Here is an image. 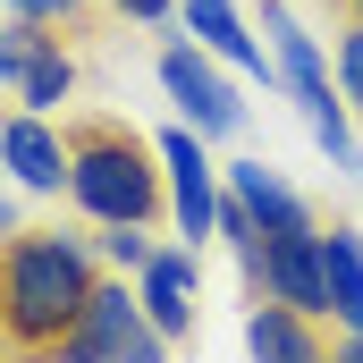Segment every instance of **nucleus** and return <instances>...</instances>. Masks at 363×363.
<instances>
[{
  "label": "nucleus",
  "mask_w": 363,
  "mask_h": 363,
  "mask_svg": "<svg viewBox=\"0 0 363 363\" xmlns=\"http://www.w3.org/2000/svg\"><path fill=\"white\" fill-rule=\"evenodd\" d=\"M330 363H363V338H355V330H347V338L330 347Z\"/></svg>",
  "instance_id": "nucleus-21"
},
{
  "label": "nucleus",
  "mask_w": 363,
  "mask_h": 363,
  "mask_svg": "<svg viewBox=\"0 0 363 363\" xmlns=\"http://www.w3.org/2000/svg\"><path fill=\"white\" fill-rule=\"evenodd\" d=\"M338 93H347V110H363V17H347V34H338Z\"/></svg>",
  "instance_id": "nucleus-16"
},
{
  "label": "nucleus",
  "mask_w": 363,
  "mask_h": 363,
  "mask_svg": "<svg viewBox=\"0 0 363 363\" xmlns=\"http://www.w3.org/2000/svg\"><path fill=\"white\" fill-rule=\"evenodd\" d=\"M220 178H228V194H245V211H254V228H262V237H313V228H321V220H313V203L279 178L271 161H228Z\"/></svg>",
  "instance_id": "nucleus-11"
},
{
  "label": "nucleus",
  "mask_w": 363,
  "mask_h": 363,
  "mask_svg": "<svg viewBox=\"0 0 363 363\" xmlns=\"http://www.w3.org/2000/svg\"><path fill=\"white\" fill-rule=\"evenodd\" d=\"M194 279H203V254L194 245H152V262L135 271V296H144V313H152V330L169 347L194 330Z\"/></svg>",
  "instance_id": "nucleus-10"
},
{
  "label": "nucleus",
  "mask_w": 363,
  "mask_h": 363,
  "mask_svg": "<svg viewBox=\"0 0 363 363\" xmlns=\"http://www.w3.org/2000/svg\"><path fill=\"white\" fill-rule=\"evenodd\" d=\"M110 17H135V26H169L178 0H110Z\"/></svg>",
  "instance_id": "nucleus-19"
},
{
  "label": "nucleus",
  "mask_w": 363,
  "mask_h": 363,
  "mask_svg": "<svg viewBox=\"0 0 363 363\" xmlns=\"http://www.w3.org/2000/svg\"><path fill=\"white\" fill-rule=\"evenodd\" d=\"M161 93L178 101V118L203 135V144H228V135H245V101H237V85L211 68V51H203L194 34L161 43Z\"/></svg>",
  "instance_id": "nucleus-5"
},
{
  "label": "nucleus",
  "mask_w": 363,
  "mask_h": 363,
  "mask_svg": "<svg viewBox=\"0 0 363 363\" xmlns=\"http://www.w3.org/2000/svg\"><path fill=\"white\" fill-rule=\"evenodd\" d=\"M330 9H355V0H330Z\"/></svg>",
  "instance_id": "nucleus-22"
},
{
  "label": "nucleus",
  "mask_w": 363,
  "mask_h": 363,
  "mask_svg": "<svg viewBox=\"0 0 363 363\" xmlns=\"http://www.w3.org/2000/svg\"><path fill=\"white\" fill-rule=\"evenodd\" d=\"M262 296L304 313V321H330V279H321V228L313 237H262ZM254 296V304H262Z\"/></svg>",
  "instance_id": "nucleus-8"
},
{
  "label": "nucleus",
  "mask_w": 363,
  "mask_h": 363,
  "mask_svg": "<svg viewBox=\"0 0 363 363\" xmlns=\"http://www.w3.org/2000/svg\"><path fill=\"white\" fill-rule=\"evenodd\" d=\"M347 17H363V0H355V9H347Z\"/></svg>",
  "instance_id": "nucleus-23"
},
{
  "label": "nucleus",
  "mask_w": 363,
  "mask_h": 363,
  "mask_svg": "<svg viewBox=\"0 0 363 363\" xmlns=\"http://www.w3.org/2000/svg\"><path fill=\"white\" fill-rule=\"evenodd\" d=\"M321 279H330V321L363 338V228H321Z\"/></svg>",
  "instance_id": "nucleus-13"
},
{
  "label": "nucleus",
  "mask_w": 363,
  "mask_h": 363,
  "mask_svg": "<svg viewBox=\"0 0 363 363\" xmlns=\"http://www.w3.org/2000/svg\"><path fill=\"white\" fill-rule=\"evenodd\" d=\"M262 34H271V60H279V93L304 110V127L330 152V169H363L355 118H347V93H338V68L321 60V43L287 17V0H262Z\"/></svg>",
  "instance_id": "nucleus-3"
},
{
  "label": "nucleus",
  "mask_w": 363,
  "mask_h": 363,
  "mask_svg": "<svg viewBox=\"0 0 363 363\" xmlns=\"http://www.w3.org/2000/svg\"><path fill=\"white\" fill-rule=\"evenodd\" d=\"M245 355L254 363H330V347H321V330L304 321V313H287V304H254L245 313Z\"/></svg>",
  "instance_id": "nucleus-12"
},
{
  "label": "nucleus",
  "mask_w": 363,
  "mask_h": 363,
  "mask_svg": "<svg viewBox=\"0 0 363 363\" xmlns=\"http://www.w3.org/2000/svg\"><path fill=\"white\" fill-rule=\"evenodd\" d=\"M0 169H9L17 194L60 203V194H68V135H60L43 110H9V118H0Z\"/></svg>",
  "instance_id": "nucleus-7"
},
{
  "label": "nucleus",
  "mask_w": 363,
  "mask_h": 363,
  "mask_svg": "<svg viewBox=\"0 0 363 363\" xmlns=\"http://www.w3.org/2000/svg\"><path fill=\"white\" fill-rule=\"evenodd\" d=\"M186 34L220 60V68H237V77H254V85H279V60H262V43H254V26H245V9L237 0H178Z\"/></svg>",
  "instance_id": "nucleus-9"
},
{
  "label": "nucleus",
  "mask_w": 363,
  "mask_h": 363,
  "mask_svg": "<svg viewBox=\"0 0 363 363\" xmlns=\"http://www.w3.org/2000/svg\"><path fill=\"white\" fill-rule=\"evenodd\" d=\"M161 144V169H169V220H178V237L203 254V237H220V161L203 152V135L194 127H161L152 135Z\"/></svg>",
  "instance_id": "nucleus-6"
},
{
  "label": "nucleus",
  "mask_w": 363,
  "mask_h": 363,
  "mask_svg": "<svg viewBox=\"0 0 363 363\" xmlns=\"http://www.w3.org/2000/svg\"><path fill=\"white\" fill-rule=\"evenodd\" d=\"M51 26H26V17H0V85L17 93V77H26V60H34V43H43Z\"/></svg>",
  "instance_id": "nucleus-15"
},
{
  "label": "nucleus",
  "mask_w": 363,
  "mask_h": 363,
  "mask_svg": "<svg viewBox=\"0 0 363 363\" xmlns=\"http://www.w3.org/2000/svg\"><path fill=\"white\" fill-rule=\"evenodd\" d=\"M9 237H26V203H17V186H0V245Z\"/></svg>",
  "instance_id": "nucleus-20"
},
{
  "label": "nucleus",
  "mask_w": 363,
  "mask_h": 363,
  "mask_svg": "<svg viewBox=\"0 0 363 363\" xmlns=\"http://www.w3.org/2000/svg\"><path fill=\"white\" fill-rule=\"evenodd\" d=\"M77 93V60H68V43L60 34H43L34 43V60H26V77H17V110H43V118H60V101Z\"/></svg>",
  "instance_id": "nucleus-14"
},
{
  "label": "nucleus",
  "mask_w": 363,
  "mask_h": 363,
  "mask_svg": "<svg viewBox=\"0 0 363 363\" xmlns=\"http://www.w3.org/2000/svg\"><path fill=\"white\" fill-rule=\"evenodd\" d=\"M43 363H169V338L152 330V313H144V296L127 279H101L93 304L77 313V330Z\"/></svg>",
  "instance_id": "nucleus-4"
},
{
  "label": "nucleus",
  "mask_w": 363,
  "mask_h": 363,
  "mask_svg": "<svg viewBox=\"0 0 363 363\" xmlns=\"http://www.w3.org/2000/svg\"><path fill=\"white\" fill-rule=\"evenodd\" d=\"M68 203L93 228H152L169 211V169L161 144H144L118 118H77L68 127Z\"/></svg>",
  "instance_id": "nucleus-2"
},
{
  "label": "nucleus",
  "mask_w": 363,
  "mask_h": 363,
  "mask_svg": "<svg viewBox=\"0 0 363 363\" xmlns=\"http://www.w3.org/2000/svg\"><path fill=\"white\" fill-rule=\"evenodd\" d=\"M0 9H9V17H26V26H51V34H60V26H77V17H85L93 0H0Z\"/></svg>",
  "instance_id": "nucleus-17"
},
{
  "label": "nucleus",
  "mask_w": 363,
  "mask_h": 363,
  "mask_svg": "<svg viewBox=\"0 0 363 363\" xmlns=\"http://www.w3.org/2000/svg\"><path fill=\"white\" fill-rule=\"evenodd\" d=\"M101 262H110V271H144V262H152L144 228H101Z\"/></svg>",
  "instance_id": "nucleus-18"
},
{
  "label": "nucleus",
  "mask_w": 363,
  "mask_h": 363,
  "mask_svg": "<svg viewBox=\"0 0 363 363\" xmlns=\"http://www.w3.org/2000/svg\"><path fill=\"white\" fill-rule=\"evenodd\" d=\"M101 237H77V228H26L0 245V338L17 355H51L77 313L101 287Z\"/></svg>",
  "instance_id": "nucleus-1"
}]
</instances>
